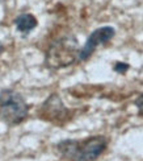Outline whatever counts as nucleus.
Masks as SVG:
<instances>
[{
    "mask_svg": "<svg viewBox=\"0 0 143 161\" xmlns=\"http://www.w3.org/2000/svg\"><path fill=\"white\" fill-rule=\"evenodd\" d=\"M104 136H92L85 140H63L57 148L63 157L71 161H93L106 149Z\"/></svg>",
    "mask_w": 143,
    "mask_h": 161,
    "instance_id": "obj_1",
    "label": "nucleus"
},
{
    "mask_svg": "<svg viewBox=\"0 0 143 161\" xmlns=\"http://www.w3.org/2000/svg\"><path fill=\"white\" fill-rule=\"evenodd\" d=\"M29 114V106L20 92L4 89L0 91V119L8 125L23 123Z\"/></svg>",
    "mask_w": 143,
    "mask_h": 161,
    "instance_id": "obj_3",
    "label": "nucleus"
},
{
    "mask_svg": "<svg viewBox=\"0 0 143 161\" xmlns=\"http://www.w3.org/2000/svg\"><path fill=\"white\" fill-rule=\"evenodd\" d=\"M3 49H4V48H3V45H2V42H0V54H2V53H3Z\"/></svg>",
    "mask_w": 143,
    "mask_h": 161,
    "instance_id": "obj_9",
    "label": "nucleus"
},
{
    "mask_svg": "<svg viewBox=\"0 0 143 161\" xmlns=\"http://www.w3.org/2000/svg\"><path fill=\"white\" fill-rule=\"evenodd\" d=\"M129 69H130V65L126 62H115V65L113 66V70L118 74H125Z\"/></svg>",
    "mask_w": 143,
    "mask_h": 161,
    "instance_id": "obj_7",
    "label": "nucleus"
},
{
    "mask_svg": "<svg viewBox=\"0 0 143 161\" xmlns=\"http://www.w3.org/2000/svg\"><path fill=\"white\" fill-rule=\"evenodd\" d=\"M79 59L78 40L72 35L60 37L50 45L46 53V65L51 69H62Z\"/></svg>",
    "mask_w": 143,
    "mask_h": 161,
    "instance_id": "obj_2",
    "label": "nucleus"
},
{
    "mask_svg": "<svg viewBox=\"0 0 143 161\" xmlns=\"http://www.w3.org/2000/svg\"><path fill=\"white\" fill-rule=\"evenodd\" d=\"M135 106H137V108L139 111V115L143 116V94H140V95L135 99Z\"/></svg>",
    "mask_w": 143,
    "mask_h": 161,
    "instance_id": "obj_8",
    "label": "nucleus"
},
{
    "mask_svg": "<svg viewBox=\"0 0 143 161\" xmlns=\"http://www.w3.org/2000/svg\"><path fill=\"white\" fill-rule=\"evenodd\" d=\"M67 108L64 107L62 99L58 94H51L49 99L42 104V118L55 122L58 119H63L67 116Z\"/></svg>",
    "mask_w": 143,
    "mask_h": 161,
    "instance_id": "obj_5",
    "label": "nucleus"
},
{
    "mask_svg": "<svg viewBox=\"0 0 143 161\" xmlns=\"http://www.w3.org/2000/svg\"><path fill=\"white\" fill-rule=\"evenodd\" d=\"M13 23H15L17 31L21 33H29L38 25L36 16H33L32 13H23V15L17 16Z\"/></svg>",
    "mask_w": 143,
    "mask_h": 161,
    "instance_id": "obj_6",
    "label": "nucleus"
},
{
    "mask_svg": "<svg viewBox=\"0 0 143 161\" xmlns=\"http://www.w3.org/2000/svg\"><path fill=\"white\" fill-rule=\"evenodd\" d=\"M114 36H115V29L113 26L106 25V26H101V28L94 29L91 35L88 36L84 46L79 50V59L80 61L88 59L100 45L109 42Z\"/></svg>",
    "mask_w": 143,
    "mask_h": 161,
    "instance_id": "obj_4",
    "label": "nucleus"
}]
</instances>
